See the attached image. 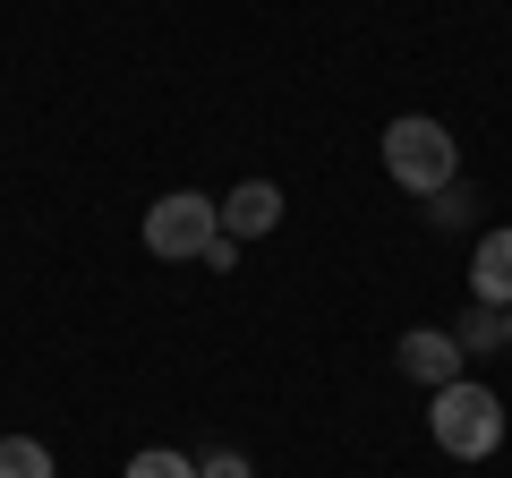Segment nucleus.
<instances>
[{"mask_svg": "<svg viewBox=\"0 0 512 478\" xmlns=\"http://www.w3.org/2000/svg\"><path fill=\"white\" fill-rule=\"evenodd\" d=\"M384 171H393V188H410V197H444L461 171V146L444 120H427V111H402L393 129H384Z\"/></svg>", "mask_w": 512, "mask_h": 478, "instance_id": "f257e3e1", "label": "nucleus"}, {"mask_svg": "<svg viewBox=\"0 0 512 478\" xmlns=\"http://www.w3.org/2000/svg\"><path fill=\"white\" fill-rule=\"evenodd\" d=\"M427 427H436V444L453 461H487L495 444H504V402H495L487 385H470V376H453V385H436V402H427Z\"/></svg>", "mask_w": 512, "mask_h": 478, "instance_id": "f03ea898", "label": "nucleus"}, {"mask_svg": "<svg viewBox=\"0 0 512 478\" xmlns=\"http://www.w3.org/2000/svg\"><path fill=\"white\" fill-rule=\"evenodd\" d=\"M214 239H222V205H214V197H197V188H171V197H154V205H146V248H154V257L197 265Z\"/></svg>", "mask_w": 512, "mask_h": 478, "instance_id": "7ed1b4c3", "label": "nucleus"}, {"mask_svg": "<svg viewBox=\"0 0 512 478\" xmlns=\"http://www.w3.org/2000/svg\"><path fill=\"white\" fill-rule=\"evenodd\" d=\"M222 205V239H265L282 222V188L274 180H239L231 197H214Z\"/></svg>", "mask_w": 512, "mask_h": 478, "instance_id": "20e7f679", "label": "nucleus"}, {"mask_svg": "<svg viewBox=\"0 0 512 478\" xmlns=\"http://www.w3.org/2000/svg\"><path fill=\"white\" fill-rule=\"evenodd\" d=\"M402 376H419V385H453V376H461V342L436 333V325L402 333Z\"/></svg>", "mask_w": 512, "mask_h": 478, "instance_id": "39448f33", "label": "nucleus"}, {"mask_svg": "<svg viewBox=\"0 0 512 478\" xmlns=\"http://www.w3.org/2000/svg\"><path fill=\"white\" fill-rule=\"evenodd\" d=\"M470 291H478V308H512V231H487V239H478Z\"/></svg>", "mask_w": 512, "mask_h": 478, "instance_id": "423d86ee", "label": "nucleus"}, {"mask_svg": "<svg viewBox=\"0 0 512 478\" xmlns=\"http://www.w3.org/2000/svg\"><path fill=\"white\" fill-rule=\"evenodd\" d=\"M0 478H60V470H52V444H35V436H0Z\"/></svg>", "mask_w": 512, "mask_h": 478, "instance_id": "0eeeda50", "label": "nucleus"}, {"mask_svg": "<svg viewBox=\"0 0 512 478\" xmlns=\"http://www.w3.org/2000/svg\"><path fill=\"white\" fill-rule=\"evenodd\" d=\"M453 342H461V359H470V350H504V308H478Z\"/></svg>", "mask_w": 512, "mask_h": 478, "instance_id": "6e6552de", "label": "nucleus"}, {"mask_svg": "<svg viewBox=\"0 0 512 478\" xmlns=\"http://www.w3.org/2000/svg\"><path fill=\"white\" fill-rule=\"evenodd\" d=\"M128 478H197V461H188V453H163V444H154V453L128 461Z\"/></svg>", "mask_w": 512, "mask_h": 478, "instance_id": "1a4fd4ad", "label": "nucleus"}, {"mask_svg": "<svg viewBox=\"0 0 512 478\" xmlns=\"http://www.w3.org/2000/svg\"><path fill=\"white\" fill-rule=\"evenodd\" d=\"M197 478H248V461H239V453H205Z\"/></svg>", "mask_w": 512, "mask_h": 478, "instance_id": "9d476101", "label": "nucleus"}, {"mask_svg": "<svg viewBox=\"0 0 512 478\" xmlns=\"http://www.w3.org/2000/svg\"><path fill=\"white\" fill-rule=\"evenodd\" d=\"M504 350H512V308H504Z\"/></svg>", "mask_w": 512, "mask_h": 478, "instance_id": "9b49d317", "label": "nucleus"}]
</instances>
